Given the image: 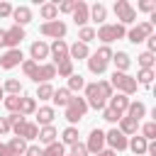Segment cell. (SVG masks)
Wrapping results in <instances>:
<instances>
[{"label": "cell", "instance_id": "cell-11", "mask_svg": "<svg viewBox=\"0 0 156 156\" xmlns=\"http://www.w3.org/2000/svg\"><path fill=\"white\" fill-rule=\"evenodd\" d=\"M105 141L112 146V151H124L127 149V136L115 127V129H110L107 134H105Z\"/></svg>", "mask_w": 156, "mask_h": 156}, {"label": "cell", "instance_id": "cell-12", "mask_svg": "<svg viewBox=\"0 0 156 156\" xmlns=\"http://www.w3.org/2000/svg\"><path fill=\"white\" fill-rule=\"evenodd\" d=\"M102 146H105V132L102 129H93L90 136H88V144H85L88 154H98V151H102Z\"/></svg>", "mask_w": 156, "mask_h": 156}, {"label": "cell", "instance_id": "cell-5", "mask_svg": "<svg viewBox=\"0 0 156 156\" xmlns=\"http://www.w3.org/2000/svg\"><path fill=\"white\" fill-rule=\"evenodd\" d=\"M110 85H112V88H117V90H122V95H132V93L136 90V80H134L132 76H127V73H119V71H115V73H112Z\"/></svg>", "mask_w": 156, "mask_h": 156}, {"label": "cell", "instance_id": "cell-8", "mask_svg": "<svg viewBox=\"0 0 156 156\" xmlns=\"http://www.w3.org/2000/svg\"><path fill=\"white\" fill-rule=\"evenodd\" d=\"M151 32H154V24H151V22H141V24H136V27H132V29L127 32V39H129L132 44H139V41H144L146 37H151Z\"/></svg>", "mask_w": 156, "mask_h": 156}, {"label": "cell", "instance_id": "cell-25", "mask_svg": "<svg viewBox=\"0 0 156 156\" xmlns=\"http://www.w3.org/2000/svg\"><path fill=\"white\" fill-rule=\"evenodd\" d=\"M39 15H41L46 22H54V20H56V15H58V10H56V2H44V5L39 7Z\"/></svg>", "mask_w": 156, "mask_h": 156}, {"label": "cell", "instance_id": "cell-32", "mask_svg": "<svg viewBox=\"0 0 156 156\" xmlns=\"http://www.w3.org/2000/svg\"><path fill=\"white\" fill-rule=\"evenodd\" d=\"M37 134H39V127H37L34 122H24L20 136H22V139H37Z\"/></svg>", "mask_w": 156, "mask_h": 156}, {"label": "cell", "instance_id": "cell-10", "mask_svg": "<svg viewBox=\"0 0 156 156\" xmlns=\"http://www.w3.org/2000/svg\"><path fill=\"white\" fill-rule=\"evenodd\" d=\"M22 61H24V56H22L20 49H7V51L0 56V68H15V66H20Z\"/></svg>", "mask_w": 156, "mask_h": 156}, {"label": "cell", "instance_id": "cell-33", "mask_svg": "<svg viewBox=\"0 0 156 156\" xmlns=\"http://www.w3.org/2000/svg\"><path fill=\"white\" fill-rule=\"evenodd\" d=\"M136 83H141V85H151V80H154V71L151 68H141L139 71V76L134 78Z\"/></svg>", "mask_w": 156, "mask_h": 156}, {"label": "cell", "instance_id": "cell-27", "mask_svg": "<svg viewBox=\"0 0 156 156\" xmlns=\"http://www.w3.org/2000/svg\"><path fill=\"white\" fill-rule=\"evenodd\" d=\"M37 136H39V139H41L44 144H54L58 134H56V129H54V124H46V127H41V129H39V134H37Z\"/></svg>", "mask_w": 156, "mask_h": 156}, {"label": "cell", "instance_id": "cell-28", "mask_svg": "<svg viewBox=\"0 0 156 156\" xmlns=\"http://www.w3.org/2000/svg\"><path fill=\"white\" fill-rule=\"evenodd\" d=\"M7 146H10V151H12V154H15V156H22V154H24V151H27V141H24V139H22V136H12V139H10V144H7Z\"/></svg>", "mask_w": 156, "mask_h": 156}, {"label": "cell", "instance_id": "cell-38", "mask_svg": "<svg viewBox=\"0 0 156 156\" xmlns=\"http://www.w3.org/2000/svg\"><path fill=\"white\" fill-rule=\"evenodd\" d=\"M136 61H139L141 68H151V66H154V54H151V51H144V54L136 56Z\"/></svg>", "mask_w": 156, "mask_h": 156}, {"label": "cell", "instance_id": "cell-29", "mask_svg": "<svg viewBox=\"0 0 156 156\" xmlns=\"http://www.w3.org/2000/svg\"><path fill=\"white\" fill-rule=\"evenodd\" d=\"M56 73L63 76V78H71V76H73V61H71V58L58 61V63H56Z\"/></svg>", "mask_w": 156, "mask_h": 156}, {"label": "cell", "instance_id": "cell-52", "mask_svg": "<svg viewBox=\"0 0 156 156\" xmlns=\"http://www.w3.org/2000/svg\"><path fill=\"white\" fill-rule=\"evenodd\" d=\"M95 156H117V154H115V151H112V149H107V151H98V154H95Z\"/></svg>", "mask_w": 156, "mask_h": 156}, {"label": "cell", "instance_id": "cell-22", "mask_svg": "<svg viewBox=\"0 0 156 156\" xmlns=\"http://www.w3.org/2000/svg\"><path fill=\"white\" fill-rule=\"evenodd\" d=\"M112 61H115V66H117V71H119V73H124V71L132 66V58H129V54H124V51L112 54Z\"/></svg>", "mask_w": 156, "mask_h": 156}, {"label": "cell", "instance_id": "cell-50", "mask_svg": "<svg viewBox=\"0 0 156 156\" xmlns=\"http://www.w3.org/2000/svg\"><path fill=\"white\" fill-rule=\"evenodd\" d=\"M146 41H149V51L154 54V51H156V37H154V34H151V37H146Z\"/></svg>", "mask_w": 156, "mask_h": 156}, {"label": "cell", "instance_id": "cell-51", "mask_svg": "<svg viewBox=\"0 0 156 156\" xmlns=\"http://www.w3.org/2000/svg\"><path fill=\"white\" fill-rule=\"evenodd\" d=\"M0 156H15V154L10 151V146H7V144H0Z\"/></svg>", "mask_w": 156, "mask_h": 156}, {"label": "cell", "instance_id": "cell-30", "mask_svg": "<svg viewBox=\"0 0 156 156\" xmlns=\"http://www.w3.org/2000/svg\"><path fill=\"white\" fill-rule=\"evenodd\" d=\"M32 112H37L34 98H22V100H20V115L24 117V115H32Z\"/></svg>", "mask_w": 156, "mask_h": 156}, {"label": "cell", "instance_id": "cell-54", "mask_svg": "<svg viewBox=\"0 0 156 156\" xmlns=\"http://www.w3.org/2000/svg\"><path fill=\"white\" fill-rule=\"evenodd\" d=\"M0 98H2V88H0Z\"/></svg>", "mask_w": 156, "mask_h": 156}, {"label": "cell", "instance_id": "cell-47", "mask_svg": "<svg viewBox=\"0 0 156 156\" xmlns=\"http://www.w3.org/2000/svg\"><path fill=\"white\" fill-rule=\"evenodd\" d=\"M7 15H12V5L10 2H0V17H7Z\"/></svg>", "mask_w": 156, "mask_h": 156}, {"label": "cell", "instance_id": "cell-31", "mask_svg": "<svg viewBox=\"0 0 156 156\" xmlns=\"http://www.w3.org/2000/svg\"><path fill=\"white\" fill-rule=\"evenodd\" d=\"M136 124H139V122H134V119H129V117H122V119H119V132H122L124 136H127V134H134V132H136Z\"/></svg>", "mask_w": 156, "mask_h": 156}, {"label": "cell", "instance_id": "cell-53", "mask_svg": "<svg viewBox=\"0 0 156 156\" xmlns=\"http://www.w3.org/2000/svg\"><path fill=\"white\" fill-rule=\"evenodd\" d=\"M0 46H5V29H0Z\"/></svg>", "mask_w": 156, "mask_h": 156}, {"label": "cell", "instance_id": "cell-21", "mask_svg": "<svg viewBox=\"0 0 156 156\" xmlns=\"http://www.w3.org/2000/svg\"><path fill=\"white\" fill-rule=\"evenodd\" d=\"M54 107H39L37 110V127L41 124V127H46V124H51L54 122Z\"/></svg>", "mask_w": 156, "mask_h": 156}, {"label": "cell", "instance_id": "cell-18", "mask_svg": "<svg viewBox=\"0 0 156 156\" xmlns=\"http://www.w3.org/2000/svg\"><path fill=\"white\" fill-rule=\"evenodd\" d=\"M88 56H90L88 44L76 41V44H71V46H68V58H71V61H73V58H88Z\"/></svg>", "mask_w": 156, "mask_h": 156}, {"label": "cell", "instance_id": "cell-6", "mask_svg": "<svg viewBox=\"0 0 156 156\" xmlns=\"http://www.w3.org/2000/svg\"><path fill=\"white\" fill-rule=\"evenodd\" d=\"M85 112H88V102H85V98H71V100H68V105H66V119H68L71 124L78 122Z\"/></svg>", "mask_w": 156, "mask_h": 156}, {"label": "cell", "instance_id": "cell-4", "mask_svg": "<svg viewBox=\"0 0 156 156\" xmlns=\"http://www.w3.org/2000/svg\"><path fill=\"white\" fill-rule=\"evenodd\" d=\"M95 37L100 39V41H105V44H110V41H115V39H122V37H127V29L117 22V24H102L98 32H95Z\"/></svg>", "mask_w": 156, "mask_h": 156}, {"label": "cell", "instance_id": "cell-42", "mask_svg": "<svg viewBox=\"0 0 156 156\" xmlns=\"http://www.w3.org/2000/svg\"><path fill=\"white\" fill-rule=\"evenodd\" d=\"M102 119H107V122H112V124H115V122H119V119H122V115H119V112H115L112 107H105V110H102Z\"/></svg>", "mask_w": 156, "mask_h": 156}, {"label": "cell", "instance_id": "cell-43", "mask_svg": "<svg viewBox=\"0 0 156 156\" xmlns=\"http://www.w3.org/2000/svg\"><path fill=\"white\" fill-rule=\"evenodd\" d=\"M144 139L146 141H154L156 139V122H146L144 124Z\"/></svg>", "mask_w": 156, "mask_h": 156}, {"label": "cell", "instance_id": "cell-49", "mask_svg": "<svg viewBox=\"0 0 156 156\" xmlns=\"http://www.w3.org/2000/svg\"><path fill=\"white\" fill-rule=\"evenodd\" d=\"M24 156H41V149H39V146H27Z\"/></svg>", "mask_w": 156, "mask_h": 156}, {"label": "cell", "instance_id": "cell-13", "mask_svg": "<svg viewBox=\"0 0 156 156\" xmlns=\"http://www.w3.org/2000/svg\"><path fill=\"white\" fill-rule=\"evenodd\" d=\"M73 22L78 24V27H85V22L90 20V7L83 2V0H76V7H73Z\"/></svg>", "mask_w": 156, "mask_h": 156}, {"label": "cell", "instance_id": "cell-19", "mask_svg": "<svg viewBox=\"0 0 156 156\" xmlns=\"http://www.w3.org/2000/svg\"><path fill=\"white\" fill-rule=\"evenodd\" d=\"M110 107H112L115 112H119V115H122V112L129 107V98H127V95H122V93H117V95H112V98H110Z\"/></svg>", "mask_w": 156, "mask_h": 156}, {"label": "cell", "instance_id": "cell-14", "mask_svg": "<svg viewBox=\"0 0 156 156\" xmlns=\"http://www.w3.org/2000/svg\"><path fill=\"white\" fill-rule=\"evenodd\" d=\"M24 39V29L22 27H10V29H5V46H10V49H20V41Z\"/></svg>", "mask_w": 156, "mask_h": 156}, {"label": "cell", "instance_id": "cell-44", "mask_svg": "<svg viewBox=\"0 0 156 156\" xmlns=\"http://www.w3.org/2000/svg\"><path fill=\"white\" fill-rule=\"evenodd\" d=\"M73 7H76V0H63L61 5H56L58 12H73Z\"/></svg>", "mask_w": 156, "mask_h": 156}, {"label": "cell", "instance_id": "cell-26", "mask_svg": "<svg viewBox=\"0 0 156 156\" xmlns=\"http://www.w3.org/2000/svg\"><path fill=\"white\" fill-rule=\"evenodd\" d=\"M105 17H107V7H105L102 2H95V5L90 7V20L102 24V22H105Z\"/></svg>", "mask_w": 156, "mask_h": 156}, {"label": "cell", "instance_id": "cell-48", "mask_svg": "<svg viewBox=\"0 0 156 156\" xmlns=\"http://www.w3.org/2000/svg\"><path fill=\"white\" fill-rule=\"evenodd\" d=\"M7 132H10V122H7V117H0V136Z\"/></svg>", "mask_w": 156, "mask_h": 156}, {"label": "cell", "instance_id": "cell-36", "mask_svg": "<svg viewBox=\"0 0 156 156\" xmlns=\"http://www.w3.org/2000/svg\"><path fill=\"white\" fill-rule=\"evenodd\" d=\"M41 156H63V144H49L44 151H41Z\"/></svg>", "mask_w": 156, "mask_h": 156}, {"label": "cell", "instance_id": "cell-39", "mask_svg": "<svg viewBox=\"0 0 156 156\" xmlns=\"http://www.w3.org/2000/svg\"><path fill=\"white\" fill-rule=\"evenodd\" d=\"M80 88H85V80H83V76L73 73V76L68 78V90H80Z\"/></svg>", "mask_w": 156, "mask_h": 156}, {"label": "cell", "instance_id": "cell-1", "mask_svg": "<svg viewBox=\"0 0 156 156\" xmlns=\"http://www.w3.org/2000/svg\"><path fill=\"white\" fill-rule=\"evenodd\" d=\"M85 102L88 107H95V110H105V102L112 98V85L107 80H98V83H88L85 85Z\"/></svg>", "mask_w": 156, "mask_h": 156}, {"label": "cell", "instance_id": "cell-20", "mask_svg": "<svg viewBox=\"0 0 156 156\" xmlns=\"http://www.w3.org/2000/svg\"><path fill=\"white\" fill-rule=\"evenodd\" d=\"M144 115H146V105H144V102H129V107H127V117H129V119L139 122Z\"/></svg>", "mask_w": 156, "mask_h": 156}, {"label": "cell", "instance_id": "cell-24", "mask_svg": "<svg viewBox=\"0 0 156 156\" xmlns=\"http://www.w3.org/2000/svg\"><path fill=\"white\" fill-rule=\"evenodd\" d=\"M71 98H73V95H71V90H68V88H58V90H54V95H51V100H54L58 107H66Z\"/></svg>", "mask_w": 156, "mask_h": 156}, {"label": "cell", "instance_id": "cell-46", "mask_svg": "<svg viewBox=\"0 0 156 156\" xmlns=\"http://www.w3.org/2000/svg\"><path fill=\"white\" fill-rule=\"evenodd\" d=\"M71 156H88V149H85V144H73V151H71Z\"/></svg>", "mask_w": 156, "mask_h": 156}, {"label": "cell", "instance_id": "cell-23", "mask_svg": "<svg viewBox=\"0 0 156 156\" xmlns=\"http://www.w3.org/2000/svg\"><path fill=\"white\" fill-rule=\"evenodd\" d=\"M146 144H149V141H146L144 136H132V141H127V149H132L136 156H144V154H146Z\"/></svg>", "mask_w": 156, "mask_h": 156}, {"label": "cell", "instance_id": "cell-16", "mask_svg": "<svg viewBox=\"0 0 156 156\" xmlns=\"http://www.w3.org/2000/svg\"><path fill=\"white\" fill-rule=\"evenodd\" d=\"M12 17H15V24L17 27H24L27 22H32V10L20 5V7H12Z\"/></svg>", "mask_w": 156, "mask_h": 156}, {"label": "cell", "instance_id": "cell-34", "mask_svg": "<svg viewBox=\"0 0 156 156\" xmlns=\"http://www.w3.org/2000/svg\"><path fill=\"white\" fill-rule=\"evenodd\" d=\"M51 95H54V88H51L49 83H39V88H37V98H39V100H51Z\"/></svg>", "mask_w": 156, "mask_h": 156}, {"label": "cell", "instance_id": "cell-2", "mask_svg": "<svg viewBox=\"0 0 156 156\" xmlns=\"http://www.w3.org/2000/svg\"><path fill=\"white\" fill-rule=\"evenodd\" d=\"M22 71H24L27 78H32L37 85L56 78V66H54V63H34L32 58H29V61H22Z\"/></svg>", "mask_w": 156, "mask_h": 156}, {"label": "cell", "instance_id": "cell-35", "mask_svg": "<svg viewBox=\"0 0 156 156\" xmlns=\"http://www.w3.org/2000/svg\"><path fill=\"white\" fill-rule=\"evenodd\" d=\"M20 100H22L20 95H7L2 102H5V107H7L10 112H20Z\"/></svg>", "mask_w": 156, "mask_h": 156}, {"label": "cell", "instance_id": "cell-9", "mask_svg": "<svg viewBox=\"0 0 156 156\" xmlns=\"http://www.w3.org/2000/svg\"><path fill=\"white\" fill-rule=\"evenodd\" d=\"M41 34H44V37H54V39L58 41V39H63V37H66V24H63L61 20L44 22V24H41Z\"/></svg>", "mask_w": 156, "mask_h": 156}, {"label": "cell", "instance_id": "cell-40", "mask_svg": "<svg viewBox=\"0 0 156 156\" xmlns=\"http://www.w3.org/2000/svg\"><path fill=\"white\" fill-rule=\"evenodd\" d=\"M5 90H7L10 95H20V93H22V85H20V80L10 78V80H5Z\"/></svg>", "mask_w": 156, "mask_h": 156}, {"label": "cell", "instance_id": "cell-15", "mask_svg": "<svg viewBox=\"0 0 156 156\" xmlns=\"http://www.w3.org/2000/svg\"><path fill=\"white\" fill-rule=\"evenodd\" d=\"M49 54L54 56L56 63H58V61H66V58H68V44H66L63 39H58V41H54V44L49 46Z\"/></svg>", "mask_w": 156, "mask_h": 156}, {"label": "cell", "instance_id": "cell-3", "mask_svg": "<svg viewBox=\"0 0 156 156\" xmlns=\"http://www.w3.org/2000/svg\"><path fill=\"white\" fill-rule=\"evenodd\" d=\"M112 61V49L110 46H100L90 58H88V68H90V73H105V68H107V63Z\"/></svg>", "mask_w": 156, "mask_h": 156}, {"label": "cell", "instance_id": "cell-37", "mask_svg": "<svg viewBox=\"0 0 156 156\" xmlns=\"http://www.w3.org/2000/svg\"><path fill=\"white\" fill-rule=\"evenodd\" d=\"M78 39H80L83 44L93 41V39H95V29H93V27H80V32H78Z\"/></svg>", "mask_w": 156, "mask_h": 156}, {"label": "cell", "instance_id": "cell-7", "mask_svg": "<svg viewBox=\"0 0 156 156\" xmlns=\"http://www.w3.org/2000/svg\"><path fill=\"white\" fill-rule=\"evenodd\" d=\"M115 15H117V20H119L122 27H124V24H132V22L136 20V10H134L127 0H117V2H115Z\"/></svg>", "mask_w": 156, "mask_h": 156}, {"label": "cell", "instance_id": "cell-45", "mask_svg": "<svg viewBox=\"0 0 156 156\" xmlns=\"http://www.w3.org/2000/svg\"><path fill=\"white\" fill-rule=\"evenodd\" d=\"M139 10H141V12H156V2H151V0H141V2H139Z\"/></svg>", "mask_w": 156, "mask_h": 156}, {"label": "cell", "instance_id": "cell-41", "mask_svg": "<svg viewBox=\"0 0 156 156\" xmlns=\"http://www.w3.org/2000/svg\"><path fill=\"white\" fill-rule=\"evenodd\" d=\"M63 141H66V144H71V146H73V144H78V129H76V127H68V129L63 132Z\"/></svg>", "mask_w": 156, "mask_h": 156}, {"label": "cell", "instance_id": "cell-17", "mask_svg": "<svg viewBox=\"0 0 156 156\" xmlns=\"http://www.w3.org/2000/svg\"><path fill=\"white\" fill-rule=\"evenodd\" d=\"M29 54H32V61L39 63L41 58L49 56V44H44V41H34V44L29 46Z\"/></svg>", "mask_w": 156, "mask_h": 156}]
</instances>
